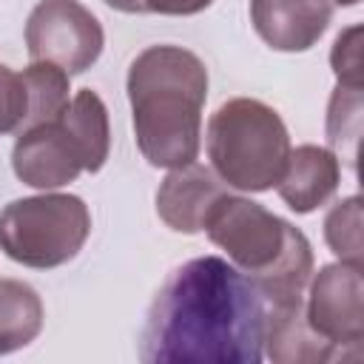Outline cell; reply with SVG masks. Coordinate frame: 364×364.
<instances>
[{"label":"cell","instance_id":"obj_20","mask_svg":"<svg viewBox=\"0 0 364 364\" xmlns=\"http://www.w3.org/2000/svg\"><path fill=\"white\" fill-rule=\"evenodd\" d=\"M330 65L341 85H361V26H350L336 37Z\"/></svg>","mask_w":364,"mask_h":364},{"label":"cell","instance_id":"obj_14","mask_svg":"<svg viewBox=\"0 0 364 364\" xmlns=\"http://www.w3.org/2000/svg\"><path fill=\"white\" fill-rule=\"evenodd\" d=\"M60 122L68 128V134L74 136L85 171L97 173L102 171L108 151H111V128H108V108L102 102V97L91 88H82L71 97L68 108L60 114Z\"/></svg>","mask_w":364,"mask_h":364},{"label":"cell","instance_id":"obj_13","mask_svg":"<svg viewBox=\"0 0 364 364\" xmlns=\"http://www.w3.org/2000/svg\"><path fill=\"white\" fill-rule=\"evenodd\" d=\"M310 276H313V247L310 239L293 225L279 259L267 270L250 276V282L256 284L267 307H296L304 301Z\"/></svg>","mask_w":364,"mask_h":364},{"label":"cell","instance_id":"obj_10","mask_svg":"<svg viewBox=\"0 0 364 364\" xmlns=\"http://www.w3.org/2000/svg\"><path fill=\"white\" fill-rule=\"evenodd\" d=\"M230 188L199 162L171 168L156 191V213L176 233H199L210 208Z\"/></svg>","mask_w":364,"mask_h":364},{"label":"cell","instance_id":"obj_19","mask_svg":"<svg viewBox=\"0 0 364 364\" xmlns=\"http://www.w3.org/2000/svg\"><path fill=\"white\" fill-rule=\"evenodd\" d=\"M26 85L17 71L0 63V136L3 134H17L23 119H26Z\"/></svg>","mask_w":364,"mask_h":364},{"label":"cell","instance_id":"obj_2","mask_svg":"<svg viewBox=\"0 0 364 364\" xmlns=\"http://www.w3.org/2000/svg\"><path fill=\"white\" fill-rule=\"evenodd\" d=\"M128 100L139 154L154 168L196 162L208 68L182 46H148L131 60Z\"/></svg>","mask_w":364,"mask_h":364},{"label":"cell","instance_id":"obj_8","mask_svg":"<svg viewBox=\"0 0 364 364\" xmlns=\"http://www.w3.org/2000/svg\"><path fill=\"white\" fill-rule=\"evenodd\" d=\"M11 168L23 185L54 191L74 182L85 171V162L68 128L60 119H51L17 131L11 148Z\"/></svg>","mask_w":364,"mask_h":364},{"label":"cell","instance_id":"obj_17","mask_svg":"<svg viewBox=\"0 0 364 364\" xmlns=\"http://www.w3.org/2000/svg\"><path fill=\"white\" fill-rule=\"evenodd\" d=\"M361 111L364 97L361 85H336L330 105H327V142L333 154L347 159L350 168H355L358 159V136H361Z\"/></svg>","mask_w":364,"mask_h":364},{"label":"cell","instance_id":"obj_12","mask_svg":"<svg viewBox=\"0 0 364 364\" xmlns=\"http://www.w3.org/2000/svg\"><path fill=\"white\" fill-rule=\"evenodd\" d=\"M264 350L276 364H316L341 361L336 347L327 344L304 318V301L296 307H267Z\"/></svg>","mask_w":364,"mask_h":364},{"label":"cell","instance_id":"obj_15","mask_svg":"<svg viewBox=\"0 0 364 364\" xmlns=\"http://www.w3.org/2000/svg\"><path fill=\"white\" fill-rule=\"evenodd\" d=\"M43 301L20 279H0V355L31 344L43 330Z\"/></svg>","mask_w":364,"mask_h":364},{"label":"cell","instance_id":"obj_4","mask_svg":"<svg viewBox=\"0 0 364 364\" xmlns=\"http://www.w3.org/2000/svg\"><path fill=\"white\" fill-rule=\"evenodd\" d=\"M91 233V210L74 193L14 199L0 210V250L26 267L48 270L71 262Z\"/></svg>","mask_w":364,"mask_h":364},{"label":"cell","instance_id":"obj_16","mask_svg":"<svg viewBox=\"0 0 364 364\" xmlns=\"http://www.w3.org/2000/svg\"><path fill=\"white\" fill-rule=\"evenodd\" d=\"M23 85H26V119L20 125L31 128V125H43L51 119H60V114L68 108L71 97V85H68V74L51 63H31L28 68H23Z\"/></svg>","mask_w":364,"mask_h":364},{"label":"cell","instance_id":"obj_9","mask_svg":"<svg viewBox=\"0 0 364 364\" xmlns=\"http://www.w3.org/2000/svg\"><path fill=\"white\" fill-rule=\"evenodd\" d=\"M333 0H250L256 34L276 51H307L327 31Z\"/></svg>","mask_w":364,"mask_h":364},{"label":"cell","instance_id":"obj_3","mask_svg":"<svg viewBox=\"0 0 364 364\" xmlns=\"http://www.w3.org/2000/svg\"><path fill=\"white\" fill-rule=\"evenodd\" d=\"M208 159L233 191L262 193L276 188L290 154V134L276 108L253 97L222 102L208 119Z\"/></svg>","mask_w":364,"mask_h":364},{"label":"cell","instance_id":"obj_5","mask_svg":"<svg viewBox=\"0 0 364 364\" xmlns=\"http://www.w3.org/2000/svg\"><path fill=\"white\" fill-rule=\"evenodd\" d=\"M105 46L102 23L77 0H40L26 20L31 63H51L68 77L88 71Z\"/></svg>","mask_w":364,"mask_h":364},{"label":"cell","instance_id":"obj_11","mask_svg":"<svg viewBox=\"0 0 364 364\" xmlns=\"http://www.w3.org/2000/svg\"><path fill=\"white\" fill-rule=\"evenodd\" d=\"M341 179V162L330 148L321 145H296L287 154L282 179L276 182L279 196L296 213H313L336 191Z\"/></svg>","mask_w":364,"mask_h":364},{"label":"cell","instance_id":"obj_7","mask_svg":"<svg viewBox=\"0 0 364 364\" xmlns=\"http://www.w3.org/2000/svg\"><path fill=\"white\" fill-rule=\"evenodd\" d=\"M304 318L327 344L336 347L341 361H358L364 341L361 264L333 262L313 273L304 293Z\"/></svg>","mask_w":364,"mask_h":364},{"label":"cell","instance_id":"obj_22","mask_svg":"<svg viewBox=\"0 0 364 364\" xmlns=\"http://www.w3.org/2000/svg\"><path fill=\"white\" fill-rule=\"evenodd\" d=\"M333 3H336V6H355L358 0H333Z\"/></svg>","mask_w":364,"mask_h":364},{"label":"cell","instance_id":"obj_1","mask_svg":"<svg viewBox=\"0 0 364 364\" xmlns=\"http://www.w3.org/2000/svg\"><path fill=\"white\" fill-rule=\"evenodd\" d=\"M267 304L247 273L222 256H196L165 279L139 336L148 364H259Z\"/></svg>","mask_w":364,"mask_h":364},{"label":"cell","instance_id":"obj_18","mask_svg":"<svg viewBox=\"0 0 364 364\" xmlns=\"http://www.w3.org/2000/svg\"><path fill=\"white\" fill-rule=\"evenodd\" d=\"M324 239L338 262L361 264V196H347L330 208L324 216Z\"/></svg>","mask_w":364,"mask_h":364},{"label":"cell","instance_id":"obj_6","mask_svg":"<svg viewBox=\"0 0 364 364\" xmlns=\"http://www.w3.org/2000/svg\"><path fill=\"white\" fill-rule=\"evenodd\" d=\"M202 230L208 233V239L216 247H222L228 253V259L242 273L256 276L279 259L293 225L287 219L270 213L259 202L228 191L210 208Z\"/></svg>","mask_w":364,"mask_h":364},{"label":"cell","instance_id":"obj_21","mask_svg":"<svg viewBox=\"0 0 364 364\" xmlns=\"http://www.w3.org/2000/svg\"><path fill=\"white\" fill-rule=\"evenodd\" d=\"M117 11L125 14H171V17H188L205 11L213 0H102Z\"/></svg>","mask_w":364,"mask_h":364}]
</instances>
